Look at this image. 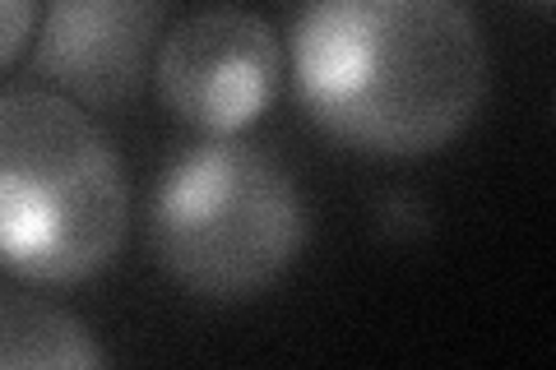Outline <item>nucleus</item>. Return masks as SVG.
<instances>
[{
  "label": "nucleus",
  "instance_id": "1",
  "mask_svg": "<svg viewBox=\"0 0 556 370\" xmlns=\"http://www.w3.org/2000/svg\"><path fill=\"white\" fill-rule=\"evenodd\" d=\"M288 42L311 120L380 157L450 144L486 93L482 28L455 0H316Z\"/></svg>",
  "mask_w": 556,
  "mask_h": 370
},
{
  "label": "nucleus",
  "instance_id": "2",
  "mask_svg": "<svg viewBox=\"0 0 556 370\" xmlns=\"http://www.w3.org/2000/svg\"><path fill=\"white\" fill-rule=\"evenodd\" d=\"M126 222V167L98 120L56 88H0V264L84 283L116 259Z\"/></svg>",
  "mask_w": 556,
  "mask_h": 370
},
{
  "label": "nucleus",
  "instance_id": "3",
  "mask_svg": "<svg viewBox=\"0 0 556 370\" xmlns=\"http://www.w3.org/2000/svg\"><path fill=\"white\" fill-rule=\"evenodd\" d=\"M306 232L311 218L292 171L241 139L186 149L153 190V255L181 288L214 302L274 288L298 264Z\"/></svg>",
  "mask_w": 556,
  "mask_h": 370
},
{
  "label": "nucleus",
  "instance_id": "4",
  "mask_svg": "<svg viewBox=\"0 0 556 370\" xmlns=\"http://www.w3.org/2000/svg\"><path fill=\"white\" fill-rule=\"evenodd\" d=\"M159 93L186 126L232 139L269 112L283 47L269 20L241 5H204L159 42Z\"/></svg>",
  "mask_w": 556,
  "mask_h": 370
},
{
  "label": "nucleus",
  "instance_id": "5",
  "mask_svg": "<svg viewBox=\"0 0 556 370\" xmlns=\"http://www.w3.org/2000/svg\"><path fill=\"white\" fill-rule=\"evenodd\" d=\"M163 20V0H56L42 14L33 61L61 98L116 107L144 84Z\"/></svg>",
  "mask_w": 556,
  "mask_h": 370
},
{
  "label": "nucleus",
  "instance_id": "6",
  "mask_svg": "<svg viewBox=\"0 0 556 370\" xmlns=\"http://www.w3.org/2000/svg\"><path fill=\"white\" fill-rule=\"evenodd\" d=\"M0 370H108L79 315L28 292H0Z\"/></svg>",
  "mask_w": 556,
  "mask_h": 370
},
{
  "label": "nucleus",
  "instance_id": "7",
  "mask_svg": "<svg viewBox=\"0 0 556 370\" xmlns=\"http://www.w3.org/2000/svg\"><path fill=\"white\" fill-rule=\"evenodd\" d=\"M33 20H38V10L28 0H0V65L14 61V51L24 47Z\"/></svg>",
  "mask_w": 556,
  "mask_h": 370
}]
</instances>
